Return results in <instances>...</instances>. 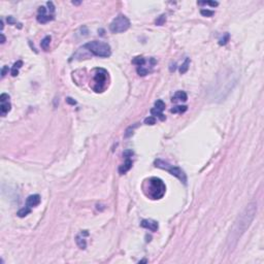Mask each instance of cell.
I'll list each match as a JSON object with an SVG mask.
<instances>
[{"instance_id":"obj_18","label":"cell","mask_w":264,"mask_h":264,"mask_svg":"<svg viewBox=\"0 0 264 264\" xmlns=\"http://www.w3.org/2000/svg\"><path fill=\"white\" fill-rule=\"evenodd\" d=\"M151 114H152V116L153 117H155V118L156 117H158V118H159L161 121H164L166 119V117L163 115V113L160 111H158V109H156L155 107H153V108L151 109Z\"/></svg>"},{"instance_id":"obj_29","label":"cell","mask_w":264,"mask_h":264,"mask_svg":"<svg viewBox=\"0 0 264 264\" xmlns=\"http://www.w3.org/2000/svg\"><path fill=\"white\" fill-rule=\"evenodd\" d=\"M133 155H134V153L132 150H126L123 152V157H125L126 159H130V157H132Z\"/></svg>"},{"instance_id":"obj_2","label":"cell","mask_w":264,"mask_h":264,"mask_svg":"<svg viewBox=\"0 0 264 264\" xmlns=\"http://www.w3.org/2000/svg\"><path fill=\"white\" fill-rule=\"evenodd\" d=\"M142 191L146 197L153 200L161 199L166 193V186L159 177H150L144 180L142 184Z\"/></svg>"},{"instance_id":"obj_20","label":"cell","mask_w":264,"mask_h":264,"mask_svg":"<svg viewBox=\"0 0 264 264\" xmlns=\"http://www.w3.org/2000/svg\"><path fill=\"white\" fill-rule=\"evenodd\" d=\"M229 38H230V34L228 32H226L222 37H221L220 39H219V44H220V46H226L227 42H229Z\"/></svg>"},{"instance_id":"obj_37","label":"cell","mask_w":264,"mask_h":264,"mask_svg":"<svg viewBox=\"0 0 264 264\" xmlns=\"http://www.w3.org/2000/svg\"><path fill=\"white\" fill-rule=\"evenodd\" d=\"M72 4L79 5V4H81V1H72Z\"/></svg>"},{"instance_id":"obj_7","label":"cell","mask_w":264,"mask_h":264,"mask_svg":"<svg viewBox=\"0 0 264 264\" xmlns=\"http://www.w3.org/2000/svg\"><path fill=\"white\" fill-rule=\"evenodd\" d=\"M140 226L142 228H146V229H149L151 231L156 232L159 228V224H158L157 221L151 220V219H146V220H142L140 222Z\"/></svg>"},{"instance_id":"obj_12","label":"cell","mask_w":264,"mask_h":264,"mask_svg":"<svg viewBox=\"0 0 264 264\" xmlns=\"http://www.w3.org/2000/svg\"><path fill=\"white\" fill-rule=\"evenodd\" d=\"M188 96L187 94L184 91H177V93L175 94V96L172 97V102H177V101H187Z\"/></svg>"},{"instance_id":"obj_26","label":"cell","mask_w":264,"mask_h":264,"mask_svg":"<svg viewBox=\"0 0 264 264\" xmlns=\"http://www.w3.org/2000/svg\"><path fill=\"white\" fill-rule=\"evenodd\" d=\"M200 13L203 15V17H213L215 15V11H210V9H201Z\"/></svg>"},{"instance_id":"obj_1","label":"cell","mask_w":264,"mask_h":264,"mask_svg":"<svg viewBox=\"0 0 264 264\" xmlns=\"http://www.w3.org/2000/svg\"><path fill=\"white\" fill-rule=\"evenodd\" d=\"M256 213H257V202L253 201L246 206V208L234 221L233 226L231 227L227 236V248L230 251H232L236 247L239 238L250 227V225L255 219Z\"/></svg>"},{"instance_id":"obj_4","label":"cell","mask_w":264,"mask_h":264,"mask_svg":"<svg viewBox=\"0 0 264 264\" xmlns=\"http://www.w3.org/2000/svg\"><path fill=\"white\" fill-rule=\"evenodd\" d=\"M154 164H155L156 167L161 168V169H164V170L168 171L171 175H173V177H175L177 179H179L183 184H185V185L187 184V175H186L185 171H184L182 168L177 167V166H175V165H171V164H169L168 162L164 161V160H161V159L155 160Z\"/></svg>"},{"instance_id":"obj_15","label":"cell","mask_w":264,"mask_h":264,"mask_svg":"<svg viewBox=\"0 0 264 264\" xmlns=\"http://www.w3.org/2000/svg\"><path fill=\"white\" fill-rule=\"evenodd\" d=\"M188 106L187 105H177V106L172 107L170 109V111L172 114H183L185 111H187Z\"/></svg>"},{"instance_id":"obj_5","label":"cell","mask_w":264,"mask_h":264,"mask_svg":"<svg viewBox=\"0 0 264 264\" xmlns=\"http://www.w3.org/2000/svg\"><path fill=\"white\" fill-rule=\"evenodd\" d=\"M130 21L124 15H119L113 20V22L109 25V30L113 33H122L127 31L130 28Z\"/></svg>"},{"instance_id":"obj_25","label":"cell","mask_w":264,"mask_h":264,"mask_svg":"<svg viewBox=\"0 0 264 264\" xmlns=\"http://www.w3.org/2000/svg\"><path fill=\"white\" fill-rule=\"evenodd\" d=\"M144 123L146 125H151V126H152V125H155L156 124V118L155 117H153V116L148 117V118L144 119Z\"/></svg>"},{"instance_id":"obj_33","label":"cell","mask_w":264,"mask_h":264,"mask_svg":"<svg viewBox=\"0 0 264 264\" xmlns=\"http://www.w3.org/2000/svg\"><path fill=\"white\" fill-rule=\"evenodd\" d=\"M38 15H46V8L44 6H40L38 8Z\"/></svg>"},{"instance_id":"obj_13","label":"cell","mask_w":264,"mask_h":264,"mask_svg":"<svg viewBox=\"0 0 264 264\" xmlns=\"http://www.w3.org/2000/svg\"><path fill=\"white\" fill-rule=\"evenodd\" d=\"M36 19H37V22L38 23L46 24V23L54 20V15H37Z\"/></svg>"},{"instance_id":"obj_28","label":"cell","mask_w":264,"mask_h":264,"mask_svg":"<svg viewBox=\"0 0 264 264\" xmlns=\"http://www.w3.org/2000/svg\"><path fill=\"white\" fill-rule=\"evenodd\" d=\"M137 73L139 74L140 77H144V75H146L149 73V70L146 68H144L142 66H139L137 68Z\"/></svg>"},{"instance_id":"obj_19","label":"cell","mask_w":264,"mask_h":264,"mask_svg":"<svg viewBox=\"0 0 264 264\" xmlns=\"http://www.w3.org/2000/svg\"><path fill=\"white\" fill-rule=\"evenodd\" d=\"M30 213H31V208H30V207L25 206V207H23V208H21V210L17 213V215L20 217V218H24V217H26L27 215H29Z\"/></svg>"},{"instance_id":"obj_32","label":"cell","mask_w":264,"mask_h":264,"mask_svg":"<svg viewBox=\"0 0 264 264\" xmlns=\"http://www.w3.org/2000/svg\"><path fill=\"white\" fill-rule=\"evenodd\" d=\"M7 23H8L9 25H13V24H17V21L13 19V17L9 15V17H7Z\"/></svg>"},{"instance_id":"obj_35","label":"cell","mask_w":264,"mask_h":264,"mask_svg":"<svg viewBox=\"0 0 264 264\" xmlns=\"http://www.w3.org/2000/svg\"><path fill=\"white\" fill-rule=\"evenodd\" d=\"M175 69H177V63H175V62H173V63H171L170 66H169V71H170V72H175Z\"/></svg>"},{"instance_id":"obj_24","label":"cell","mask_w":264,"mask_h":264,"mask_svg":"<svg viewBox=\"0 0 264 264\" xmlns=\"http://www.w3.org/2000/svg\"><path fill=\"white\" fill-rule=\"evenodd\" d=\"M199 5H210V6L213 7H216L219 5V3L217 2V1H199V2H197Z\"/></svg>"},{"instance_id":"obj_23","label":"cell","mask_w":264,"mask_h":264,"mask_svg":"<svg viewBox=\"0 0 264 264\" xmlns=\"http://www.w3.org/2000/svg\"><path fill=\"white\" fill-rule=\"evenodd\" d=\"M155 108L158 109V111H163L164 109H165V103H164V101L162 100H157L155 102Z\"/></svg>"},{"instance_id":"obj_36","label":"cell","mask_w":264,"mask_h":264,"mask_svg":"<svg viewBox=\"0 0 264 264\" xmlns=\"http://www.w3.org/2000/svg\"><path fill=\"white\" fill-rule=\"evenodd\" d=\"M1 44H4L5 42H6V38H5V36H4V34H3V33H1Z\"/></svg>"},{"instance_id":"obj_30","label":"cell","mask_w":264,"mask_h":264,"mask_svg":"<svg viewBox=\"0 0 264 264\" xmlns=\"http://www.w3.org/2000/svg\"><path fill=\"white\" fill-rule=\"evenodd\" d=\"M8 70H9L8 66H7V65L3 66V67H2V69H1V77H4L5 75H6V73H7V72H8Z\"/></svg>"},{"instance_id":"obj_31","label":"cell","mask_w":264,"mask_h":264,"mask_svg":"<svg viewBox=\"0 0 264 264\" xmlns=\"http://www.w3.org/2000/svg\"><path fill=\"white\" fill-rule=\"evenodd\" d=\"M46 5H48L49 7V11H51V13H54L55 11V6H54V3L52 2V1H49V2H46Z\"/></svg>"},{"instance_id":"obj_34","label":"cell","mask_w":264,"mask_h":264,"mask_svg":"<svg viewBox=\"0 0 264 264\" xmlns=\"http://www.w3.org/2000/svg\"><path fill=\"white\" fill-rule=\"evenodd\" d=\"M66 102H67L68 104H71V105L77 104V101L74 100V99H72L71 97H67V98H66Z\"/></svg>"},{"instance_id":"obj_21","label":"cell","mask_w":264,"mask_h":264,"mask_svg":"<svg viewBox=\"0 0 264 264\" xmlns=\"http://www.w3.org/2000/svg\"><path fill=\"white\" fill-rule=\"evenodd\" d=\"M165 22H166V15L165 13H162L161 15H159V17L156 19L155 24L158 25V26H162Z\"/></svg>"},{"instance_id":"obj_27","label":"cell","mask_w":264,"mask_h":264,"mask_svg":"<svg viewBox=\"0 0 264 264\" xmlns=\"http://www.w3.org/2000/svg\"><path fill=\"white\" fill-rule=\"evenodd\" d=\"M136 126H137V125L128 127L127 130H126V132H125V137L128 138V137H130V136H132V134H133V130H134V128H135Z\"/></svg>"},{"instance_id":"obj_6","label":"cell","mask_w":264,"mask_h":264,"mask_svg":"<svg viewBox=\"0 0 264 264\" xmlns=\"http://www.w3.org/2000/svg\"><path fill=\"white\" fill-rule=\"evenodd\" d=\"M107 71L103 68H96L95 69V75H94V82L95 86L93 87L95 92H102L105 88V83L107 79Z\"/></svg>"},{"instance_id":"obj_11","label":"cell","mask_w":264,"mask_h":264,"mask_svg":"<svg viewBox=\"0 0 264 264\" xmlns=\"http://www.w3.org/2000/svg\"><path fill=\"white\" fill-rule=\"evenodd\" d=\"M11 109V104L9 101H4V102H1V105H0V115L2 117H5L6 114Z\"/></svg>"},{"instance_id":"obj_8","label":"cell","mask_w":264,"mask_h":264,"mask_svg":"<svg viewBox=\"0 0 264 264\" xmlns=\"http://www.w3.org/2000/svg\"><path fill=\"white\" fill-rule=\"evenodd\" d=\"M86 236H89V232L87 230H84L80 234H77L75 237V242L79 246L80 249L85 250L87 248V240H86Z\"/></svg>"},{"instance_id":"obj_3","label":"cell","mask_w":264,"mask_h":264,"mask_svg":"<svg viewBox=\"0 0 264 264\" xmlns=\"http://www.w3.org/2000/svg\"><path fill=\"white\" fill-rule=\"evenodd\" d=\"M83 49L89 51L92 55L96 56V57L107 58L111 55V50L109 44L103 42L94 40V42H87V44L83 46Z\"/></svg>"},{"instance_id":"obj_16","label":"cell","mask_w":264,"mask_h":264,"mask_svg":"<svg viewBox=\"0 0 264 264\" xmlns=\"http://www.w3.org/2000/svg\"><path fill=\"white\" fill-rule=\"evenodd\" d=\"M189 66H190V58H186L184 63L180 66V73L181 74L186 73L188 71V69H189Z\"/></svg>"},{"instance_id":"obj_9","label":"cell","mask_w":264,"mask_h":264,"mask_svg":"<svg viewBox=\"0 0 264 264\" xmlns=\"http://www.w3.org/2000/svg\"><path fill=\"white\" fill-rule=\"evenodd\" d=\"M40 199L42 198H40V196L38 194L30 195L26 200V206L30 207V208H32V207H34V206H37V205L40 203Z\"/></svg>"},{"instance_id":"obj_17","label":"cell","mask_w":264,"mask_h":264,"mask_svg":"<svg viewBox=\"0 0 264 264\" xmlns=\"http://www.w3.org/2000/svg\"><path fill=\"white\" fill-rule=\"evenodd\" d=\"M51 40H52V37H51L50 35L46 36L44 39L42 40V42H40V46H42V50L48 51L49 46H50V44H51Z\"/></svg>"},{"instance_id":"obj_10","label":"cell","mask_w":264,"mask_h":264,"mask_svg":"<svg viewBox=\"0 0 264 264\" xmlns=\"http://www.w3.org/2000/svg\"><path fill=\"white\" fill-rule=\"evenodd\" d=\"M132 164H133L132 163V160L126 159V161L124 162V164H122V165L119 167V173H120V175H125L127 171H129L131 169Z\"/></svg>"},{"instance_id":"obj_14","label":"cell","mask_w":264,"mask_h":264,"mask_svg":"<svg viewBox=\"0 0 264 264\" xmlns=\"http://www.w3.org/2000/svg\"><path fill=\"white\" fill-rule=\"evenodd\" d=\"M23 66V61H17L15 64H13V68L11 70V74L13 77H17L19 74V69Z\"/></svg>"},{"instance_id":"obj_22","label":"cell","mask_w":264,"mask_h":264,"mask_svg":"<svg viewBox=\"0 0 264 264\" xmlns=\"http://www.w3.org/2000/svg\"><path fill=\"white\" fill-rule=\"evenodd\" d=\"M132 63L135 64V65H137L138 67H139V66H142L144 63H146V59H144V57H135L133 60H132Z\"/></svg>"}]
</instances>
